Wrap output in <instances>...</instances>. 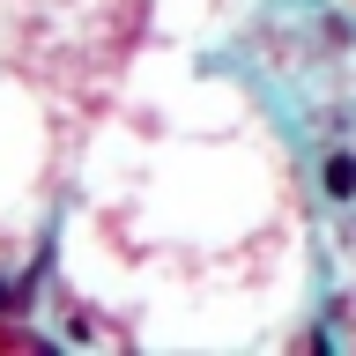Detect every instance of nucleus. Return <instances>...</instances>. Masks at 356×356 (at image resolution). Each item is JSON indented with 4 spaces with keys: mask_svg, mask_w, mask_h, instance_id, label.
<instances>
[{
    "mask_svg": "<svg viewBox=\"0 0 356 356\" xmlns=\"http://www.w3.org/2000/svg\"><path fill=\"white\" fill-rule=\"evenodd\" d=\"M327 193H334V200L356 193V156H327Z\"/></svg>",
    "mask_w": 356,
    "mask_h": 356,
    "instance_id": "f257e3e1",
    "label": "nucleus"
},
{
    "mask_svg": "<svg viewBox=\"0 0 356 356\" xmlns=\"http://www.w3.org/2000/svg\"><path fill=\"white\" fill-rule=\"evenodd\" d=\"M0 305H8V289H0Z\"/></svg>",
    "mask_w": 356,
    "mask_h": 356,
    "instance_id": "f03ea898",
    "label": "nucleus"
}]
</instances>
